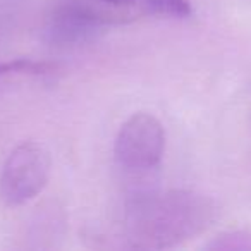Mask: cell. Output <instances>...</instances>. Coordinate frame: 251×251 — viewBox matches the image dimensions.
Listing matches in <instances>:
<instances>
[{
	"label": "cell",
	"mask_w": 251,
	"mask_h": 251,
	"mask_svg": "<svg viewBox=\"0 0 251 251\" xmlns=\"http://www.w3.org/2000/svg\"><path fill=\"white\" fill-rule=\"evenodd\" d=\"M103 4H110V5H127L131 2H136V0H100Z\"/></svg>",
	"instance_id": "cell-8"
},
{
	"label": "cell",
	"mask_w": 251,
	"mask_h": 251,
	"mask_svg": "<svg viewBox=\"0 0 251 251\" xmlns=\"http://www.w3.org/2000/svg\"><path fill=\"white\" fill-rule=\"evenodd\" d=\"M219 217L210 196L191 189L138 195L124 210L122 232L131 248L167 250L205 232Z\"/></svg>",
	"instance_id": "cell-1"
},
{
	"label": "cell",
	"mask_w": 251,
	"mask_h": 251,
	"mask_svg": "<svg viewBox=\"0 0 251 251\" xmlns=\"http://www.w3.org/2000/svg\"><path fill=\"white\" fill-rule=\"evenodd\" d=\"M53 71V66L49 62H38L31 59H16L0 62V77L9 76V74H33V76H42Z\"/></svg>",
	"instance_id": "cell-6"
},
{
	"label": "cell",
	"mask_w": 251,
	"mask_h": 251,
	"mask_svg": "<svg viewBox=\"0 0 251 251\" xmlns=\"http://www.w3.org/2000/svg\"><path fill=\"white\" fill-rule=\"evenodd\" d=\"M108 23L107 16L83 0H64L53 7L47 36L55 45L83 43Z\"/></svg>",
	"instance_id": "cell-4"
},
{
	"label": "cell",
	"mask_w": 251,
	"mask_h": 251,
	"mask_svg": "<svg viewBox=\"0 0 251 251\" xmlns=\"http://www.w3.org/2000/svg\"><path fill=\"white\" fill-rule=\"evenodd\" d=\"M165 151V129L155 115L138 112L121 126L114 157L126 171L145 172L160 164Z\"/></svg>",
	"instance_id": "cell-3"
},
{
	"label": "cell",
	"mask_w": 251,
	"mask_h": 251,
	"mask_svg": "<svg viewBox=\"0 0 251 251\" xmlns=\"http://www.w3.org/2000/svg\"><path fill=\"white\" fill-rule=\"evenodd\" d=\"M208 250H251V232L234 230L217 236L208 244Z\"/></svg>",
	"instance_id": "cell-7"
},
{
	"label": "cell",
	"mask_w": 251,
	"mask_h": 251,
	"mask_svg": "<svg viewBox=\"0 0 251 251\" xmlns=\"http://www.w3.org/2000/svg\"><path fill=\"white\" fill-rule=\"evenodd\" d=\"M147 12L157 16H169L186 19L193 14L191 0H147Z\"/></svg>",
	"instance_id": "cell-5"
},
{
	"label": "cell",
	"mask_w": 251,
	"mask_h": 251,
	"mask_svg": "<svg viewBox=\"0 0 251 251\" xmlns=\"http://www.w3.org/2000/svg\"><path fill=\"white\" fill-rule=\"evenodd\" d=\"M52 171V158L45 147L35 141L18 145L5 158L0 172V198L7 206H23L45 189Z\"/></svg>",
	"instance_id": "cell-2"
}]
</instances>
